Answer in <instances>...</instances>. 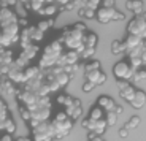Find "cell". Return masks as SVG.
<instances>
[{
    "label": "cell",
    "mask_w": 146,
    "mask_h": 141,
    "mask_svg": "<svg viewBox=\"0 0 146 141\" xmlns=\"http://www.w3.org/2000/svg\"><path fill=\"white\" fill-rule=\"evenodd\" d=\"M99 44V35L94 32H88L84 36V46L86 48H97Z\"/></svg>",
    "instance_id": "obj_16"
},
{
    "label": "cell",
    "mask_w": 146,
    "mask_h": 141,
    "mask_svg": "<svg viewBox=\"0 0 146 141\" xmlns=\"http://www.w3.org/2000/svg\"><path fill=\"white\" fill-rule=\"evenodd\" d=\"M133 73H135V70L130 67L129 60H121V62H117L116 65L113 67V75L116 76L117 81H129V79H132Z\"/></svg>",
    "instance_id": "obj_4"
},
{
    "label": "cell",
    "mask_w": 146,
    "mask_h": 141,
    "mask_svg": "<svg viewBox=\"0 0 146 141\" xmlns=\"http://www.w3.org/2000/svg\"><path fill=\"white\" fill-rule=\"evenodd\" d=\"M129 64H130V67L135 70V71L143 67V62H141V59H140V57H132V59H129Z\"/></svg>",
    "instance_id": "obj_28"
},
{
    "label": "cell",
    "mask_w": 146,
    "mask_h": 141,
    "mask_svg": "<svg viewBox=\"0 0 146 141\" xmlns=\"http://www.w3.org/2000/svg\"><path fill=\"white\" fill-rule=\"evenodd\" d=\"M15 141H32L30 138H27V136H19V138H16Z\"/></svg>",
    "instance_id": "obj_42"
},
{
    "label": "cell",
    "mask_w": 146,
    "mask_h": 141,
    "mask_svg": "<svg viewBox=\"0 0 146 141\" xmlns=\"http://www.w3.org/2000/svg\"><path fill=\"white\" fill-rule=\"evenodd\" d=\"M67 116L72 120H76L81 117L83 114V106H81V101L78 100L76 97H70L68 101L65 103V111H64Z\"/></svg>",
    "instance_id": "obj_5"
},
{
    "label": "cell",
    "mask_w": 146,
    "mask_h": 141,
    "mask_svg": "<svg viewBox=\"0 0 146 141\" xmlns=\"http://www.w3.org/2000/svg\"><path fill=\"white\" fill-rule=\"evenodd\" d=\"M89 141H102V136H94V138H91Z\"/></svg>",
    "instance_id": "obj_43"
},
{
    "label": "cell",
    "mask_w": 146,
    "mask_h": 141,
    "mask_svg": "<svg viewBox=\"0 0 146 141\" xmlns=\"http://www.w3.org/2000/svg\"><path fill=\"white\" fill-rule=\"evenodd\" d=\"M146 30V21H143L140 16H135L132 18L127 24V35H135L141 38L143 32Z\"/></svg>",
    "instance_id": "obj_6"
},
{
    "label": "cell",
    "mask_w": 146,
    "mask_h": 141,
    "mask_svg": "<svg viewBox=\"0 0 146 141\" xmlns=\"http://www.w3.org/2000/svg\"><path fill=\"white\" fill-rule=\"evenodd\" d=\"M145 70H146V68H145Z\"/></svg>",
    "instance_id": "obj_48"
},
{
    "label": "cell",
    "mask_w": 146,
    "mask_h": 141,
    "mask_svg": "<svg viewBox=\"0 0 146 141\" xmlns=\"http://www.w3.org/2000/svg\"><path fill=\"white\" fill-rule=\"evenodd\" d=\"M140 124H141V117H140V116H137V114H135V116H132L130 119H129V122L125 124L124 127L127 128L129 132H130V130H133V128H137V127H138Z\"/></svg>",
    "instance_id": "obj_23"
},
{
    "label": "cell",
    "mask_w": 146,
    "mask_h": 141,
    "mask_svg": "<svg viewBox=\"0 0 146 141\" xmlns=\"http://www.w3.org/2000/svg\"><path fill=\"white\" fill-rule=\"evenodd\" d=\"M84 19H95V11L84 8Z\"/></svg>",
    "instance_id": "obj_34"
},
{
    "label": "cell",
    "mask_w": 146,
    "mask_h": 141,
    "mask_svg": "<svg viewBox=\"0 0 146 141\" xmlns=\"http://www.w3.org/2000/svg\"><path fill=\"white\" fill-rule=\"evenodd\" d=\"M95 70H102V64H100V60H95V59H92V60H89L88 64L84 65V73L95 71Z\"/></svg>",
    "instance_id": "obj_22"
},
{
    "label": "cell",
    "mask_w": 146,
    "mask_h": 141,
    "mask_svg": "<svg viewBox=\"0 0 146 141\" xmlns=\"http://www.w3.org/2000/svg\"><path fill=\"white\" fill-rule=\"evenodd\" d=\"M89 119L91 120H102V119H105V111H103L102 108H99L97 105L92 106L91 111H89Z\"/></svg>",
    "instance_id": "obj_19"
},
{
    "label": "cell",
    "mask_w": 146,
    "mask_h": 141,
    "mask_svg": "<svg viewBox=\"0 0 146 141\" xmlns=\"http://www.w3.org/2000/svg\"><path fill=\"white\" fill-rule=\"evenodd\" d=\"M62 48L64 46H62L60 41H57V40L51 41V43L44 48L43 56H41V59H40V65L38 67H40L43 71L44 70L52 68V67H56L57 65V62H59V59H60V56L64 54Z\"/></svg>",
    "instance_id": "obj_1"
},
{
    "label": "cell",
    "mask_w": 146,
    "mask_h": 141,
    "mask_svg": "<svg viewBox=\"0 0 146 141\" xmlns=\"http://www.w3.org/2000/svg\"><path fill=\"white\" fill-rule=\"evenodd\" d=\"M16 7H18V10L15 11L16 16L19 15V16H21V19L22 18H27V10H26V8H27V2H21V3L18 2V3H16Z\"/></svg>",
    "instance_id": "obj_26"
},
{
    "label": "cell",
    "mask_w": 146,
    "mask_h": 141,
    "mask_svg": "<svg viewBox=\"0 0 146 141\" xmlns=\"http://www.w3.org/2000/svg\"><path fill=\"white\" fill-rule=\"evenodd\" d=\"M122 52H127V48H125L124 41L122 40H114L113 43H111V54L119 56V54H122Z\"/></svg>",
    "instance_id": "obj_18"
},
{
    "label": "cell",
    "mask_w": 146,
    "mask_h": 141,
    "mask_svg": "<svg viewBox=\"0 0 146 141\" xmlns=\"http://www.w3.org/2000/svg\"><path fill=\"white\" fill-rule=\"evenodd\" d=\"M18 24V16L10 8H0V29L8 27V25Z\"/></svg>",
    "instance_id": "obj_8"
},
{
    "label": "cell",
    "mask_w": 146,
    "mask_h": 141,
    "mask_svg": "<svg viewBox=\"0 0 146 141\" xmlns=\"http://www.w3.org/2000/svg\"><path fill=\"white\" fill-rule=\"evenodd\" d=\"M129 105H130L133 109H141L143 106L146 105V92L137 89L135 95H133V98H132V101L129 103Z\"/></svg>",
    "instance_id": "obj_13"
},
{
    "label": "cell",
    "mask_w": 146,
    "mask_h": 141,
    "mask_svg": "<svg viewBox=\"0 0 146 141\" xmlns=\"http://www.w3.org/2000/svg\"><path fill=\"white\" fill-rule=\"evenodd\" d=\"M84 75H86V81L92 83L94 86H102V84L106 83V75L102 71V70L89 71V73H84Z\"/></svg>",
    "instance_id": "obj_10"
},
{
    "label": "cell",
    "mask_w": 146,
    "mask_h": 141,
    "mask_svg": "<svg viewBox=\"0 0 146 141\" xmlns=\"http://www.w3.org/2000/svg\"><path fill=\"white\" fill-rule=\"evenodd\" d=\"M140 18H141V19H143V21H146V11H143L141 15H140Z\"/></svg>",
    "instance_id": "obj_44"
},
{
    "label": "cell",
    "mask_w": 146,
    "mask_h": 141,
    "mask_svg": "<svg viewBox=\"0 0 146 141\" xmlns=\"http://www.w3.org/2000/svg\"><path fill=\"white\" fill-rule=\"evenodd\" d=\"M114 10H106V8H99V10L95 11V19L100 22V24H110V22H113V15H114Z\"/></svg>",
    "instance_id": "obj_11"
},
{
    "label": "cell",
    "mask_w": 146,
    "mask_h": 141,
    "mask_svg": "<svg viewBox=\"0 0 146 141\" xmlns=\"http://www.w3.org/2000/svg\"><path fill=\"white\" fill-rule=\"evenodd\" d=\"M2 128L7 132V135H13V133L16 132V124H15V120L8 116L7 119H3V122H2Z\"/></svg>",
    "instance_id": "obj_20"
},
{
    "label": "cell",
    "mask_w": 146,
    "mask_h": 141,
    "mask_svg": "<svg viewBox=\"0 0 146 141\" xmlns=\"http://www.w3.org/2000/svg\"><path fill=\"white\" fill-rule=\"evenodd\" d=\"M0 95H2V87H0Z\"/></svg>",
    "instance_id": "obj_45"
},
{
    "label": "cell",
    "mask_w": 146,
    "mask_h": 141,
    "mask_svg": "<svg viewBox=\"0 0 146 141\" xmlns=\"http://www.w3.org/2000/svg\"><path fill=\"white\" fill-rule=\"evenodd\" d=\"M81 127H83L84 130L92 132V130H94V120H91L89 117H86V119L81 120Z\"/></svg>",
    "instance_id": "obj_30"
},
{
    "label": "cell",
    "mask_w": 146,
    "mask_h": 141,
    "mask_svg": "<svg viewBox=\"0 0 146 141\" xmlns=\"http://www.w3.org/2000/svg\"><path fill=\"white\" fill-rule=\"evenodd\" d=\"M94 84L92 83H89V81H84L83 83V92H86V94H89V92H92L94 91Z\"/></svg>",
    "instance_id": "obj_33"
},
{
    "label": "cell",
    "mask_w": 146,
    "mask_h": 141,
    "mask_svg": "<svg viewBox=\"0 0 146 141\" xmlns=\"http://www.w3.org/2000/svg\"><path fill=\"white\" fill-rule=\"evenodd\" d=\"M125 7H127L135 16H140L143 11H145V3H143V2H127Z\"/></svg>",
    "instance_id": "obj_17"
},
{
    "label": "cell",
    "mask_w": 146,
    "mask_h": 141,
    "mask_svg": "<svg viewBox=\"0 0 146 141\" xmlns=\"http://www.w3.org/2000/svg\"><path fill=\"white\" fill-rule=\"evenodd\" d=\"M73 27L76 30H80V32H83V33H88V27H86V24H83V22H76V24H73Z\"/></svg>",
    "instance_id": "obj_37"
},
{
    "label": "cell",
    "mask_w": 146,
    "mask_h": 141,
    "mask_svg": "<svg viewBox=\"0 0 146 141\" xmlns=\"http://www.w3.org/2000/svg\"><path fill=\"white\" fill-rule=\"evenodd\" d=\"M114 5H116V2H114V0H105V2H102V7L106 8V10H113Z\"/></svg>",
    "instance_id": "obj_36"
},
{
    "label": "cell",
    "mask_w": 146,
    "mask_h": 141,
    "mask_svg": "<svg viewBox=\"0 0 146 141\" xmlns=\"http://www.w3.org/2000/svg\"><path fill=\"white\" fill-rule=\"evenodd\" d=\"M140 59H141V62H143V65H146V49L141 52V56H140Z\"/></svg>",
    "instance_id": "obj_41"
},
{
    "label": "cell",
    "mask_w": 146,
    "mask_h": 141,
    "mask_svg": "<svg viewBox=\"0 0 146 141\" xmlns=\"http://www.w3.org/2000/svg\"><path fill=\"white\" fill-rule=\"evenodd\" d=\"M19 113H21V116L24 120H27V122H30L32 120V113H30L29 108H26V106H21L19 108Z\"/></svg>",
    "instance_id": "obj_29"
},
{
    "label": "cell",
    "mask_w": 146,
    "mask_h": 141,
    "mask_svg": "<svg viewBox=\"0 0 146 141\" xmlns=\"http://www.w3.org/2000/svg\"><path fill=\"white\" fill-rule=\"evenodd\" d=\"M124 44L125 48H127V51L130 49H135V48H140L145 44V41H143V38H140V36H135V35H127L124 40Z\"/></svg>",
    "instance_id": "obj_15"
},
{
    "label": "cell",
    "mask_w": 146,
    "mask_h": 141,
    "mask_svg": "<svg viewBox=\"0 0 146 141\" xmlns=\"http://www.w3.org/2000/svg\"><path fill=\"white\" fill-rule=\"evenodd\" d=\"M68 98H70V95H67V94H59L57 98H56V103H57V105L65 106V103L68 101Z\"/></svg>",
    "instance_id": "obj_32"
},
{
    "label": "cell",
    "mask_w": 146,
    "mask_h": 141,
    "mask_svg": "<svg viewBox=\"0 0 146 141\" xmlns=\"http://www.w3.org/2000/svg\"><path fill=\"white\" fill-rule=\"evenodd\" d=\"M117 89H119V97L122 100H125L127 103H130L133 95H135L137 89L133 84H130L129 81H117Z\"/></svg>",
    "instance_id": "obj_7"
},
{
    "label": "cell",
    "mask_w": 146,
    "mask_h": 141,
    "mask_svg": "<svg viewBox=\"0 0 146 141\" xmlns=\"http://www.w3.org/2000/svg\"><path fill=\"white\" fill-rule=\"evenodd\" d=\"M56 13H60V8H59L57 2H48V3L44 5V8L40 11V15H44V16H46V19L54 18Z\"/></svg>",
    "instance_id": "obj_14"
},
{
    "label": "cell",
    "mask_w": 146,
    "mask_h": 141,
    "mask_svg": "<svg viewBox=\"0 0 146 141\" xmlns=\"http://www.w3.org/2000/svg\"><path fill=\"white\" fill-rule=\"evenodd\" d=\"M132 79L135 81L137 84H138V83H143V81H146V70H145V68L137 70V71L133 73V76H132Z\"/></svg>",
    "instance_id": "obj_25"
},
{
    "label": "cell",
    "mask_w": 146,
    "mask_h": 141,
    "mask_svg": "<svg viewBox=\"0 0 146 141\" xmlns=\"http://www.w3.org/2000/svg\"><path fill=\"white\" fill-rule=\"evenodd\" d=\"M145 49H146V41H145Z\"/></svg>",
    "instance_id": "obj_47"
},
{
    "label": "cell",
    "mask_w": 146,
    "mask_h": 141,
    "mask_svg": "<svg viewBox=\"0 0 146 141\" xmlns=\"http://www.w3.org/2000/svg\"><path fill=\"white\" fill-rule=\"evenodd\" d=\"M54 25V18H49V19H43V21H40L38 22V25H36V29L38 30H41V32H46L49 27H52Z\"/></svg>",
    "instance_id": "obj_24"
},
{
    "label": "cell",
    "mask_w": 146,
    "mask_h": 141,
    "mask_svg": "<svg viewBox=\"0 0 146 141\" xmlns=\"http://www.w3.org/2000/svg\"><path fill=\"white\" fill-rule=\"evenodd\" d=\"M102 141H106V140H105V138H102Z\"/></svg>",
    "instance_id": "obj_46"
},
{
    "label": "cell",
    "mask_w": 146,
    "mask_h": 141,
    "mask_svg": "<svg viewBox=\"0 0 146 141\" xmlns=\"http://www.w3.org/2000/svg\"><path fill=\"white\" fill-rule=\"evenodd\" d=\"M117 135H119L121 138H127V136H129V130L125 128V127H122V128H119V132H117Z\"/></svg>",
    "instance_id": "obj_38"
},
{
    "label": "cell",
    "mask_w": 146,
    "mask_h": 141,
    "mask_svg": "<svg viewBox=\"0 0 146 141\" xmlns=\"http://www.w3.org/2000/svg\"><path fill=\"white\" fill-rule=\"evenodd\" d=\"M0 141H13V138H11V135H3L0 138Z\"/></svg>",
    "instance_id": "obj_40"
},
{
    "label": "cell",
    "mask_w": 146,
    "mask_h": 141,
    "mask_svg": "<svg viewBox=\"0 0 146 141\" xmlns=\"http://www.w3.org/2000/svg\"><path fill=\"white\" fill-rule=\"evenodd\" d=\"M124 19H125V15H124V13H121V11L114 10V15H113V22H114V21H124Z\"/></svg>",
    "instance_id": "obj_35"
},
{
    "label": "cell",
    "mask_w": 146,
    "mask_h": 141,
    "mask_svg": "<svg viewBox=\"0 0 146 141\" xmlns=\"http://www.w3.org/2000/svg\"><path fill=\"white\" fill-rule=\"evenodd\" d=\"M100 5H102V2H100V0H88V2H86V8H89V10H94V11L99 10Z\"/></svg>",
    "instance_id": "obj_31"
},
{
    "label": "cell",
    "mask_w": 146,
    "mask_h": 141,
    "mask_svg": "<svg viewBox=\"0 0 146 141\" xmlns=\"http://www.w3.org/2000/svg\"><path fill=\"white\" fill-rule=\"evenodd\" d=\"M84 36H86V33L76 30L73 25H67L65 29L62 30V36H60L59 41L62 43V46L68 48V51L80 52L84 48Z\"/></svg>",
    "instance_id": "obj_2"
},
{
    "label": "cell",
    "mask_w": 146,
    "mask_h": 141,
    "mask_svg": "<svg viewBox=\"0 0 146 141\" xmlns=\"http://www.w3.org/2000/svg\"><path fill=\"white\" fill-rule=\"evenodd\" d=\"M78 54H80V59H84V60H92V57H94V54H95V48H86V46H84Z\"/></svg>",
    "instance_id": "obj_21"
},
{
    "label": "cell",
    "mask_w": 146,
    "mask_h": 141,
    "mask_svg": "<svg viewBox=\"0 0 146 141\" xmlns=\"http://www.w3.org/2000/svg\"><path fill=\"white\" fill-rule=\"evenodd\" d=\"M105 122H106V125H108V127L114 125V124L117 122V114H114L113 111H111V113H105Z\"/></svg>",
    "instance_id": "obj_27"
},
{
    "label": "cell",
    "mask_w": 146,
    "mask_h": 141,
    "mask_svg": "<svg viewBox=\"0 0 146 141\" xmlns=\"http://www.w3.org/2000/svg\"><path fill=\"white\" fill-rule=\"evenodd\" d=\"M97 106L102 108L105 113H111L116 108V103H114V100L111 97H108V95H100V97L97 98Z\"/></svg>",
    "instance_id": "obj_12"
},
{
    "label": "cell",
    "mask_w": 146,
    "mask_h": 141,
    "mask_svg": "<svg viewBox=\"0 0 146 141\" xmlns=\"http://www.w3.org/2000/svg\"><path fill=\"white\" fill-rule=\"evenodd\" d=\"M32 136L33 141H52L54 140V128L52 124L49 122H41L32 128Z\"/></svg>",
    "instance_id": "obj_3"
},
{
    "label": "cell",
    "mask_w": 146,
    "mask_h": 141,
    "mask_svg": "<svg viewBox=\"0 0 146 141\" xmlns=\"http://www.w3.org/2000/svg\"><path fill=\"white\" fill-rule=\"evenodd\" d=\"M0 87H2V95H0V97L7 98V101L16 98V95H18V87H15V84L11 83L8 78H5V79L0 83Z\"/></svg>",
    "instance_id": "obj_9"
},
{
    "label": "cell",
    "mask_w": 146,
    "mask_h": 141,
    "mask_svg": "<svg viewBox=\"0 0 146 141\" xmlns=\"http://www.w3.org/2000/svg\"><path fill=\"white\" fill-rule=\"evenodd\" d=\"M114 114H121V113H124V106L122 105H116V108H114Z\"/></svg>",
    "instance_id": "obj_39"
}]
</instances>
